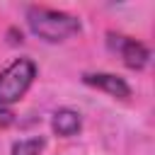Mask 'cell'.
<instances>
[{"label":"cell","instance_id":"obj_1","mask_svg":"<svg viewBox=\"0 0 155 155\" xmlns=\"http://www.w3.org/2000/svg\"><path fill=\"white\" fill-rule=\"evenodd\" d=\"M27 24L39 39L51 41V44L65 41L68 36L80 31L78 17L61 12V10H51V7H39V5H31L27 10Z\"/></svg>","mask_w":155,"mask_h":155},{"label":"cell","instance_id":"obj_2","mask_svg":"<svg viewBox=\"0 0 155 155\" xmlns=\"http://www.w3.org/2000/svg\"><path fill=\"white\" fill-rule=\"evenodd\" d=\"M36 78V65L29 58H17L12 61L2 73H0V107H7L12 102H19L24 92L31 87Z\"/></svg>","mask_w":155,"mask_h":155},{"label":"cell","instance_id":"obj_3","mask_svg":"<svg viewBox=\"0 0 155 155\" xmlns=\"http://www.w3.org/2000/svg\"><path fill=\"white\" fill-rule=\"evenodd\" d=\"M107 44H109L111 51H119L124 65L131 68V70H140V68H145L148 61H150V51H148L140 41H136V39H131V36L107 34Z\"/></svg>","mask_w":155,"mask_h":155},{"label":"cell","instance_id":"obj_4","mask_svg":"<svg viewBox=\"0 0 155 155\" xmlns=\"http://www.w3.org/2000/svg\"><path fill=\"white\" fill-rule=\"evenodd\" d=\"M82 82L90 85V87H97V90H102V92H107L111 97H119V99L131 97V87L124 82V78L111 75V73H85Z\"/></svg>","mask_w":155,"mask_h":155},{"label":"cell","instance_id":"obj_5","mask_svg":"<svg viewBox=\"0 0 155 155\" xmlns=\"http://www.w3.org/2000/svg\"><path fill=\"white\" fill-rule=\"evenodd\" d=\"M80 126H82V119H80V114L73 111V109H58V111L53 114V119H51V128H53V133L61 136V138L75 136V133L80 131Z\"/></svg>","mask_w":155,"mask_h":155},{"label":"cell","instance_id":"obj_6","mask_svg":"<svg viewBox=\"0 0 155 155\" xmlns=\"http://www.w3.org/2000/svg\"><path fill=\"white\" fill-rule=\"evenodd\" d=\"M46 140L44 138H24L12 143V155H41Z\"/></svg>","mask_w":155,"mask_h":155},{"label":"cell","instance_id":"obj_7","mask_svg":"<svg viewBox=\"0 0 155 155\" xmlns=\"http://www.w3.org/2000/svg\"><path fill=\"white\" fill-rule=\"evenodd\" d=\"M12 121H15V114H12L10 109H5V107H0V131H5V128H10V126H12Z\"/></svg>","mask_w":155,"mask_h":155}]
</instances>
